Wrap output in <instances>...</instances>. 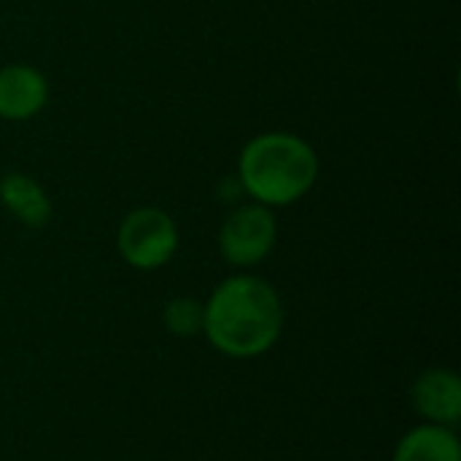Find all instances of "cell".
Returning <instances> with one entry per match:
<instances>
[{"mask_svg": "<svg viewBox=\"0 0 461 461\" xmlns=\"http://www.w3.org/2000/svg\"><path fill=\"white\" fill-rule=\"evenodd\" d=\"M203 305V335L230 359L262 357L284 332V303L265 278L246 273L232 276L221 281Z\"/></svg>", "mask_w": 461, "mask_h": 461, "instance_id": "obj_1", "label": "cell"}, {"mask_svg": "<svg viewBox=\"0 0 461 461\" xmlns=\"http://www.w3.org/2000/svg\"><path fill=\"white\" fill-rule=\"evenodd\" d=\"M319 178V157L292 132H262L238 157L240 189L259 205L284 208L303 200Z\"/></svg>", "mask_w": 461, "mask_h": 461, "instance_id": "obj_2", "label": "cell"}, {"mask_svg": "<svg viewBox=\"0 0 461 461\" xmlns=\"http://www.w3.org/2000/svg\"><path fill=\"white\" fill-rule=\"evenodd\" d=\"M116 249L130 267L146 273L159 270L178 251V227L162 208H135L116 230Z\"/></svg>", "mask_w": 461, "mask_h": 461, "instance_id": "obj_3", "label": "cell"}, {"mask_svg": "<svg viewBox=\"0 0 461 461\" xmlns=\"http://www.w3.org/2000/svg\"><path fill=\"white\" fill-rule=\"evenodd\" d=\"M278 240V221L273 208L249 203L238 205L219 230V254L235 267H254L270 257Z\"/></svg>", "mask_w": 461, "mask_h": 461, "instance_id": "obj_4", "label": "cell"}, {"mask_svg": "<svg viewBox=\"0 0 461 461\" xmlns=\"http://www.w3.org/2000/svg\"><path fill=\"white\" fill-rule=\"evenodd\" d=\"M411 405L427 424L454 429L461 419V378L448 367L424 370L411 386Z\"/></svg>", "mask_w": 461, "mask_h": 461, "instance_id": "obj_5", "label": "cell"}, {"mask_svg": "<svg viewBox=\"0 0 461 461\" xmlns=\"http://www.w3.org/2000/svg\"><path fill=\"white\" fill-rule=\"evenodd\" d=\"M49 103L46 76L24 62L0 68V119L27 122L38 116Z\"/></svg>", "mask_w": 461, "mask_h": 461, "instance_id": "obj_6", "label": "cell"}, {"mask_svg": "<svg viewBox=\"0 0 461 461\" xmlns=\"http://www.w3.org/2000/svg\"><path fill=\"white\" fill-rule=\"evenodd\" d=\"M0 203L19 224H24L30 230L46 227L54 213L46 189L35 178H30L19 170L0 176Z\"/></svg>", "mask_w": 461, "mask_h": 461, "instance_id": "obj_7", "label": "cell"}, {"mask_svg": "<svg viewBox=\"0 0 461 461\" xmlns=\"http://www.w3.org/2000/svg\"><path fill=\"white\" fill-rule=\"evenodd\" d=\"M392 461H461V443L451 427L419 424L402 435Z\"/></svg>", "mask_w": 461, "mask_h": 461, "instance_id": "obj_8", "label": "cell"}, {"mask_svg": "<svg viewBox=\"0 0 461 461\" xmlns=\"http://www.w3.org/2000/svg\"><path fill=\"white\" fill-rule=\"evenodd\" d=\"M162 324L173 338H197L205 324V305L194 297H173L162 311Z\"/></svg>", "mask_w": 461, "mask_h": 461, "instance_id": "obj_9", "label": "cell"}]
</instances>
